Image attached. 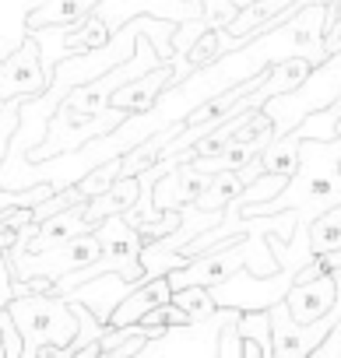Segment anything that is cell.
I'll use <instances>...</instances> for the list:
<instances>
[{
    "label": "cell",
    "mask_w": 341,
    "mask_h": 358,
    "mask_svg": "<svg viewBox=\"0 0 341 358\" xmlns=\"http://www.w3.org/2000/svg\"><path fill=\"white\" fill-rule=\"evenodd\" d=\"M271 316V358H313V351L320 348V341L327 337V330L341 320V309L330 306V313H323L313 323H295L288 316L285 299L274 302L267 309Z\"/></svg>",
    "instance_id": "5"
},
{
    "label": "cell",
    "mask_w": 341,
    "mask_h": 358,
    "mask_svg": "<svg viewBox=\"0 0 341 358\" xmlns=\"http://www.w3.org/2000/svg\"><path fill=\"white\" fill-rule=\"evenodd\" d=\"M169 299H173V285H169V278H165V274L144 278L137 288H130V292L116 302V309L109 313V323H113V327L137 323L148 309H155V306H162V302H169Z\"/></svg>",
    "instance_id": "10"
},
{
    "label": "cell",
    "mask_w": 341,
    "mask_h": 358,
    "mask_svg": "<svg viewBox=\"0 0 341 358\" xmlns=\"http://www.w3.org/2000/svg\"><path fill=\"white\" fill-rule=\"evenodd\" d=\"M169 85H176V67H173V60H169V64H155V67L144 71L141 78L120 85V88L109 95V106H113V109H123L127 116L148 113Z\"/></svg>",
    "instance_id": "7"
},
{
    "label": "cell",
    "mask_w": 341,
    "mask_h": 358,
    "mask_svg": "<svg viewBox=\"0 0 341 358\" xmlns=\"http://www.w3.org/2000/svg\"><path fill=\"white\" fill-rule=\"evenodd\" d=\"M236 313V306H218L204 320H190L180 327H169L158 337H148L141 355H197V358H218V330Z\"/></svg>",
    "instance_id": "4"
},
{
    "label": "cell",
    "mask_w": 341,
    "mask_h": 358,
    "mask_svg": "<svg viewBox=\"0 0 341 358\" xmlns=\"http://www.w3.org/2000/svg\"><path fill=\"white\" fill-rule=\"evenodd\" d=\"M239 337L253 341L264 358H271V316L267 309H239Z\"/></svg>",
    "instance_id": "15"
},
{
    "label": "cell",
    "mask_w": 341,
    "mask_h": 358,
    "mask_svg": "<svg viewBox=\"0 0 341 358\" xmlns=\"http://www.w3.org/2000/svg\"><path fill=\"white\" fill-rule=\"evenodd\" d=\"M8 299H15V292H11V281H0V309L8 306ZM0 358H4V341H0Z\"/></svg>",
    "instance_id": "19"
},
{
    "label": "cell",
    "mask_w": 341,
    "mask_h": 358,
    "mask_svg": "<svg viewBox=\"0 0 341 358\" xmlns=\"http://www.w3.org/2000/svg\"><path fill=\"white\" fill-rule=\"evenodd\" d=\"M137 285H141V281H134V278H123V274H116V271H106V274H95V278H88V281L67 288L64 299L85 302V306L95 313L99 323H109V313L116 309V302H120L130 288H137Z\"/></svg>",
    "instance_id": "8"
},
{
    "label": "cell",
    "mask_w": 341,
    "mask_h": 358,
    "mask_svg": "<svg viewBox=\"0 0 341 358\" xmlns=\"http://www.w3.org/2000/svg\"><path fill=\"white\" fill-rule=\"evenodd\" d=\"M320 4H334V0H320Z\"/></svg>",
    "instance_id": "22"
},
{
    "label": "cell",
    "mask_w": 341,
    "mask_h": 358,
    "mask_svg": "<svg viewBox=\"0 0 341 358\" xmlns=\"http://www.w3.org/2000/svg\"><path fill=\"white\" fill-rule=\"evenodd\" d=\"M295 281L292 267H278L271 274H253L246 267H239L236 274H229L225 281L211 285V299L215 306H236V309H271L274 302L285 299L288 285Z\"/></svg>",
    "instance_id": "3"
},
{
    "label": "cell",
    "mask_w": 341,
    "mask_h": 358,
    "mask_svg": "<svg viewBox=\"0 0 341 358\" xmlns=\"http://www.w3.org/2000/svg\"><path fill=\"white\" fill-rule=\"evenodd\" d=\"M337 162H341V137H330V141L302 137L299 165L285 179V187L267 201L236 208V215L239 218H257V215L295 211V222L309 225L316 215L341 204V169H337Z\"/></svg>",
    "instance_id": "1"
},
{
    "label": "cell",
    "mask_w": 341,
    "mask_h": 358,
    "mask_svg": "<svg viewBox=\"0 0 341 358\" xmlns=\"http://www.w3.org/2000/svg\"><path fill=\"white\" fill-rule=\"evenodd\" d=\"M18 102L22 99H8V102H0V162H4L8 155V144H11V134L18 130ZM57 187L53 183H39L32 190H4L0 187V208H22V204H39L43 197H50Z\"/></svg>",
    "instance_id": "11"
},
{
    "label": "cell",
    "mask_w": 341,
    "mask_h": 358,
    "mask_svg": "<svg viewBox=\"0 0 341 358\" xmlns=\"http://www.w3.org/2000/svg\"><path fill=\"white\" fill-rule=\"evenodd\" d=\"M102 0H43L39 8H32L25 15V32L46 29V25H64V22H78L88 11H99Z\"/></svg>",
    "instance_id": "12"
},
{
    "label": "cell",
    "mask_w": 341,
    "mask_h": 358,
    "mask_svg": "<svg viewBox=\"0 0 341 358\" xmlns=\"http://www.w3.org/2000/svg\"><path fill=\"white\" fill-rule=\"evenodd\" d=\"M173 302L190 316V320H204V316H211L218 306H215V299H211V288H204V285H183V288H173Z\"/></svg>",
    "instance_id": "16"
},
{
    "label": "cell",
    "mask_w": 341,
    "mask_h": 358,
    "mask_svg": "<svg viewBox=\"0 0 341 358\" xmlns=\"http://www.w3.org/2000/svg\"><path fill=\"white\" fill-rule=\"evenodd\" d=\"M0 281H11V264H8V253L0 250Z\"/></svg>",
    "instance_id": "20"
},
{
    "label": "cell",
    "mask_w": 341,
    "mask_h": 358,
    "mask_svg": "<svg viewBox=\"0 0 341 358\" xmlns=\"http://www.w3.org/2000/svg\"><path fill=\"white\" fill-rule=\"evenodd\" d=\"M334 15H337V22H341V0H334Z\"/></svg>",
    "instance_id": "21"
},
{
    "label": "cell",
    "mask_w": 341,
    "mask_h": 358,
    "mask_svg": "<svg viewBox=\"0 0 341 358\" xmlns=\"http://www.w3.org/2000/svg\"><path fill=\"white\" fill-rule=\"evenodd\" d=\"M0 341H4V358H22V334L8 309H0Z\"/></svg>",
    "instance_id": "17"
},
{
    "label": "cell",
    "mask_w": 341,
    "mask_h": 358,
    "mask_svg": "<svg viewBox=\"0 0 341 358\" xmlns=\"http://www.w3.org/2000/svg\"><path fill=\"white\" fill-rule=\"evenodd\" d=\"M313 358H341V320L327 330V337L320 341V348L313 351Z\"/></svg>",
    "instance_id": "18"
},
{
    "label": "cell",
    "mask_w": 341,
    "mask_h": 358,
    "mask_svg": "<svg viewBox=\"0 0 341 358\" xmlns=\"http://www.w3.org/2000/svg\"><path fill=\"white\" fill-rule=\"evenodd\" d=\"M50 85L43 60H39V39L25 32L8 60H0V102L8 99H36Z\"/></svg>",
    "instance_id": "6"
},
{
    "label": "cell",
    "mask_w": 341,
    "mask_h": 358,
    "mask_svg": "<svg viewBox=\"0 0 341 358\" xmlns=\"http://www.w3.org/2000/svg\"><path fill=\"white\" fill-rule=\"evenodd\" d=\"M306 243H309V253L341 250V204L327 208L306 225Z\"/></svg>",
    "instance_id": "13"
},
{
    "label": "cell",
    "mask_w": 341,
    "mask_h": 358,
    "mask_svg": "<svg viewBox=\"0 0 341 358\" xmlns=\"http://www.w3.org/2000/svg\"><path fill=\"white\" fill-rule=\"evenodd\" d=\"M334 295H337L334 274H316L309 281H292L285 292V306H288V316L295 323H313L323 313H330Z\"/></svg>",
    "instance_id": "9"
},
{
    "label": "cell",
    "mask_w": 341,
    "mask_h": 358,
    "mask_svg": "<svg viewBox=\"0 0 341 358\" xmlns=\"http://www.w3.org/2000/svg\"><path fill=\"white\" fill-rule=\"evenodd\" d=\"M337 169H341V162H337Z\"/></svg>",
    "instance_id": "23"
},
{
    "label": "cell",
    "mask_w": 341,
    "mask_h": 358,
    "mask_svg": "<svg viewBox=\"0 0 341 358\" xmlns=\"http://www.w3.org/2000/svg\"><path fill=\"white\" fill-rule=\"evenodd\" d=\"M4 309L22 334V358H64V348L78 334V316L57 292L15 295Z\"/></svg>",
    "instance_id": "2"
},
{
    "label": "cell",
    "mask_w": 341,
    "mask_h": 358,
    "mask_svg": "<svg viewBox=\"0 0 341 358\" xmlns=\"http://www.w3.org/2000/svg\"><path fill=\"white\" fill-rule=\"evenodd\" d=\"M246 183H243V179L236 176V172H211V183L197 194V201H190L194 208H201V211H222L239 190H243Z\"/></svg>",
    "instance_id": "14"
}]
</instances>
